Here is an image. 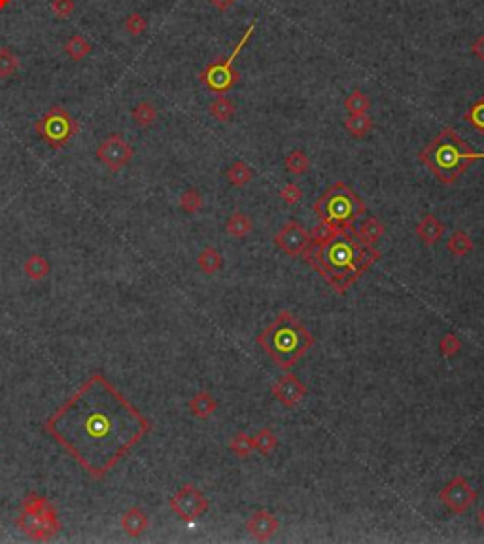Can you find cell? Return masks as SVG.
Wrapping results in <instances>:
<instances>
[{
  "mask_svg": "<svg viewBox=\"0 0 484 544\" xmlns=\"http://www.w3.org/2000/svg\"><path fill=\"white\" fill-rule=\"evenodd\" d=\"M277 446H278V438L277 435L273 433V428L269 427L262 428V431L254 436V450L260 451L262 455H270L273 451L277 450Z\"/></svg>",
  "mask_w": 484,
  "mask_h": 544,
  "instance_id": "cell-30",
  "label": "cell"
},
{
  "mask_svg": "<svg viewBox=\"0 0 484 544\" xmlns=\"http://www.w3.org/2000/svg\"><path fill=\"white\" fill-rule=\"evenodd\" d=\"M365 203L345 182H335L314 203V213L320 224L330 228H352L354 222L365 215Z\"/></svg>",
  "mask_w": 484,
  "mask_h": 544,
  "instance_id": "cell-5",
  "label": "cell"
},
{
  "mask_svg": "<svg viewBox=\"0 0 484 544\" xmlns=\"http://www.w3.org/2000/svg\"><path fill=\"white\" fill-rule=\"evenodd\" d=\"M152 427L100 372L91 373L44 423L47 435L95 480L114 470Z\"/></svg>",
  "mask_w": 484,
  "mask_h": 544,
  "instance_id": "cell-1",
  "label": "cell"
},
{
  "mask_svg": "<svg viewBox=\"0 0 484 544\" xmlns=\"http://www.w3.org/2000/svg\"><path fill=\"white\" fill-rule=\"evenodd\" d=\"M148 29V21L140 14H131L125 19V31L131 36H140Z\"/></svg>",
  "mask_w": 484,
  "mask_h": 544,
  "instance_id": "cell-36",
  "label": "cell"
},
{
  "mask_svg": "<svg viewBox=\"0 0 484 544\" xmlns=\"http://www.w3.org/2000/svg\"><path fill=\"white\" fill-rule=\"evenodd\" d=\"M169 506L180 520L192 523L208 512L210 503L199 488H195L193 483H185L170 497Z\"/></svg>",
  "mask_w": 484,
  "mask_h": 544,
  "instance_id": "cell-8",
  "label": "cell"
},
{
  "mask_svg": "<svg viewBox=\"0 0 484 544\" xmlns=\"http://www.w3.org/2000/svg\"><path fill=\"white\" fill-rule=\"evenodd\" d=\"M225 232L229 233L231 237H237V239H242L246 237L248 233L252 232V220L244 215V213H233L227 222H225Z\"/></svg>",
  "mask_w": 484,
  "mask_h": 544,
  "instance_id": "cell-20",
  "label": "cell"
},
{
  "mask_svg": "<svg viewBox=\"0 0 484 544\" xmlns=\"http://www.w3.org/2000/svg\"><path fill=\"white\" fill-rule=\"evenodd\" d=\"M235 105H233V101L231 99H227V97H223V95H218V99H214V101L210 102V107H208V112H210V116L214 118V120H218V122H229L231 118L235 116Z\"/></svg>",
  "mask_w": 484,
  "mask_h": 544,
  "instance_id": "cell-27",
  "label": "cell"
},
{
  "mask_svg": "<svg viewBox=\"0 0 484 544\" xmlns=\"http://www.w3.org/2000/svg\"><path fill=\"white\" fill-rule=\"evenodd\" d=\"M51 12L59 19H67L74 12V0H51Z\"/></svg>",
  "mask_w": 484,
  "mask_h": 544,
  "instance_id": "cell-38",
  "label": "cell"
},
{
  "mask_svg": "<svg viewBox=\"0 0 484 544\" xmlns=\"http://www.w3.org/2000/svg\"><path fill=\"white\" fill-rule=\"evenodd\" d=\"M301 257L337 294L343 296L377 264L380 252L375 245L363 241L354 228L318 224L314 232H310V241Z\"/></svg>",
  "mask_w": 484,
  "mask_h": 544,
  "instance_id": "cell-2",
  "label": "cell"
},
{
  "mask_svg": "<svg viewBox=\"0 0 484 544\" xmlns=\"http://www.w3.org/2000/svg\"><path fill=\"white\" fill-rule=\"evenodd\" d=\"M314 336L293 313L282 311L277 319L257 336V345L282 370H290L314 345Z\"/></svg>",
  "mask_w": 484,
  "mask_h": 544,
  "instance_id": "cell-3",
  "label": "cell"
},
{
  "mask_svg": "<svg viewBox=\"0 0 484 544\" xmlns=\"http://www.w3.org/2000/svg\"><path fill=\"white\" fill-rule=\"evenodd\" d=\"M439 349H441V355L446 358L454 357V355H458L461 349V342L460 338L456 334H452V332H448V334H445L443 338H441V343H439Z\"/></svg>",
  "mask_w": 484,
  "mask_h": 544,
  "instance_id": "cell-35",
  "label": "cell"
},
{
  "mask_svg": "<svg viewBox=\"0 0 484 544\" xmlns=\"http://www.w3.org/2000/svg\"><path fill=\"white\" fill-rule=\"evenodd\" d=\"M308 241H310V232L307 228L297 222V220H290L286 222L280 232L275 235V245L282 250L288 257H301L305 249H307Z\"/></svg>",
  "mask_w": 484,
  "mask_h": 544,
  "instance_id": "cell-12",
  "label": "cell"
},
{
  "mask_svg": "<svg viewBox=\"0 0 484 544\" xmlns=\"http://www.w3.org/2000/svg\"><path fill=\"white\" fill-rule=\"evenodd\" d=\"M131 116L139 127H152L157 122V109L154 107V102L142 101L132 109Z\"/></svg>",
  "mask_w": 484,
  "mask_h": 544,
  "instance_id": "cell-25",
  "label": "cell"
},
{
  "mask_svg": "<svg viewBox=\"0 0 484 544\" xmlns=\"http://www.w3.org/2000/svg\"><path fill=\"white\" fill-rule=\"evenodd\" d=\"M446 249L450 250V254H454V257H468L473 250V241L463 230H456L450 235V239L446 241Z\"/></svg>",
  "mask_w": 484,
  "mask_h": 544,
  "instance_id": "cell-26",
  "label": "cell"
},
{
  "mask_svg": "<svg viewBox=\"0 0 484 544\" xmlns=\"http://www.w3.org/2000/svg\"><path fill=\"white\" fill-rule=\"evenodd\" d=\"M284 167L288 173H292L295 177H301V175H305L310 169V160H308V155L303 150H293L284 160Z\"/></svg>",
  "mask_w": 484,
  "mask_h": 544,
  "instance_id": "cell-28",
  "label": "cell"
},
{
  "mask_svg": "<svg viewBox=\"0 0 484 544\" xmlns=\"http://www.w3.org/2000/svg\"><path fill=\"white\" fill-rule=\"evenodd\" d=\"M148 525H150L148 514L144 512L140 506H131V508H127L124 512V516H122V529H124L125 533H127V536H131V538H137V536L142 535V533L148 529Z\"/></svg>",
  "mask_w": 484,
  "mask_h": 544,
  "instance_id": "cell-16",
  "label": "cell"
},
{
  "mask_svg": "<svg viewBox=\"0 0 484 544\" xmlns=\"http://www.w3.org/2000/svg\"><path fill=\"white\" fill-rule=\"evenodd\" d=\"M278 527H280V521L269 510H255L250 516V520L246 521V529L250 531V535L254 536L255 541H260V543L270 541L273 536L277 535Z\"/></svg>",
  "mask_w": 484,
  "mask_h": 544,
  "instance_id": "cell-14",
  "label": "cell"
},
{
  "mask_svg": "<svg viewBox=\"0 0 484 544\" xmlns=\"http://www.w3.org/2000/svg\"><path fill=\"white\" fill-rule=\"evenodd\" d=\"M187 408H189V412H192L193 417H197V420H208V417L216 412L218 402H216V398L212 397L208 391H199V393H195V395L189 398Z\"/></svg>",
  "mask_w": 484,
  "mask_h": 544,
  "instance_id": "cell-17",
  "label": "cell"
},
{
  "mask_svg": "<svg viewBox=\"0 0 484 544\" xmlns=\"http://www.w3.org/2000/svg\"><path fill=\"white\" fill-rule=\"evenodd\" d=\"M229 450L237 455V457L244 459L254 451V436H250L244 431H238L237 435L231 438Z\"/></svg>",
  "mask_w": 484,
  "mask_h": 544,
  "instance_id": "cell-29",
  "label": "cell"
},
{
  "mask_svg": "<svg viewBox=\"0 0 484 544\" xmlns=\"http://www.w3.org/2000/svg\"><path fill=\"white\" fill-rule=\"evenodd\" d=\"M418 160L437 177L441 184L450 186L473 162L484 160V152H475L452 127H443V131L418 154Z\"/></svg>",
  "mask_w": 484,
  "mask_h": 544,
  "instance_id": "cell-4",
  "label": "cell"
},
{
  "mask_svg": "<svg viewBox=\"0 0 484 544\" xmlns=\"http://www.w3.org/2000/svg\"><path fill=\"white\" fill-rule=\"evenodd\" d=\"M225 179L229 180L231 186L242 188L254 179V171H252V167L246 162H235V164H231L225 169Z\"/></svg>",
  "mask_w": 484,
  "mask_h": 544,
  "instance_id": "cell-19",
  "label": "cell"
},
{
  "mask_svg": "<svg viewBox=\"0 0 484 544\" xmlns=\"http://www.w3.org/2000/svg\"><path fill=\"white\" fill-rule=\"evenodd\" d=\"M463 122H468L473 129L484 135V99H479L475 105H471L469 110L463 114Z\"/></svg>",
  "mask_w": 484,
  "mask_h": 544,
  "instance_id": "cell-34",
  "label": "cell"
},
{
  "mask_svg": "<svg viewBox=\"0 0 484 544\" xmlns=\"http://www.w3.org/2000/svg\"><path fill=\"white\" fill-rule=\"evenodd\" d=\"M95 154H97V160L106 167L108 171L117 173L131 164L135 150L122 135L114 133V135H110V137H106L100 142Z\"/></svg>",
  "mask_w": 484,
  "mask_h": 544,
  "instance_id": "cell-9",
  "label": "cell"
},
{
  "mask_svg": "<svg viewBox=\"0 0 484 544\" xmlns=\"http://www.w3.org/2000/svg\"><path fill=\"white\" fill-rule=\"evenodd\" d=\"M237 0H210V4L214 6V8H218L220 12H225V10H229L233 4H235Z\"/></svg>",
  "mask_w": 484,
  "mask_h": 544,
  "instance_id": "cell-40",
  "label": "cell"
},
{
  "mask_svg": "<svg viewBox=\"0 0 484 544\" xmlns=\"http://www.w3.org/2000/svg\"><path fill=\"white\" fill-rule=\"evenodd\" d=\"M16 525L23 531L25 535L31 536L34 541H47L62 529L61 520H51L47 516L31 512V510H23L19 514Z\"/></svg>",
  "mask_w": 484,
  "mask_h": 544,
  "instance_id": "cell-11",
  "label": "cell"
},
{
  "mask_svg": "<svg viewBox=\"0 0 484 544\" xmlns=\"http://www.w3.org/2000/svg\"><path fill=\"white\" fill-rule=\"evenodd\" d=\"M180 209L187 213V215H195L203 209V195L199 190L195 188H187L185 192H182L180 195Z\"/></svg>",
  "mask_w": 484,
  "mask_h": 544,
  "instance_id": "cell-32",
  "label": "cell"
},
{
  "mask_svg": "<svg viewBox=\"0 0 484 544\" xmlns=\"http://www.w3.org/2000/svg\"><path fill=\"white\" fill-rule=\"evenodd\" d=\"M384 230H386L384 224H382L377 217H365L363 218V222L360 224L358 233H360V237L363 241L369 243V245H375V243L384 235Z\"/></svg>",
  "mask_w": 484,
  "mask_h": 544,
  "instance_id": "cell-21",
  "label": "cell"
},
{
  "mask_svg": "<svg viewBox=\"0 0 484 544\" xmlns=\"http://www.w3.org/2000/svg\"><path fill=\"white\" fill-rule=\"evenodd\" d=\"M78 122L62 107H51L34 124V131L51 150H61L78 133Z\"/></svg>",
  "mask_w": 484,
  "mask_h": 544,
  "instance_id": "cell-7",
  "label": "cell"
},
{
  "mask_svg": "<svg viewBox=\"0 0 484 544\" xmlns=\"http://www.w3.org/2000/svg\"><path fill=\"white\" fill-rule=\"evenodd\" d=\"M273 395L280 404L286 408H295V406L303 402V398L307 397V385L293 373H284L280 376L275 383H273Z\"/></svg>",
  "mask_w": 484,
  "mask_h": 544,
  "instance_id": "cell-13",
  "label": "cell"
},
{
  "mask_svg": "<svg viewBox=\"0 0 484 544\" xmlns=\"http://www.w3.org/2000/svg\"><path fill=\"white\" fill-rule=\"evenodd\" d=\"M345 109L348 110V114H365L371 109L369 97L360 89H356L345 99Z\"/></svg>",
  "mask_w": 484,
  "mask_h": 544,
  "instance_id": "cell-31",
  "label": "cell"
},
{
  "mask_svg": "<svg viewBox=\"0 0 484 544\" xmlns=\"http://www.w3.org/2000/svg\"><path fill=\"white\" fill-rule=\"evenodd\" d=\"M476 521H479V525L484 529V506L481 508V510H479V512H476Z\"/></svg>",
  "mask_w": 484,
  "mask_h": 544,
  "instance_id": "cell-41",
  "label": "cell"
},
{
  "mask_svg": "<svg viewBox=\"0 0 484 544\" xmlns=\"http://www.w3.org/2000/svg\"><path fill=\"white\" fill-rule=\"evenodd\" d=\"M471 50H473V54L484 63V34H481V36L473 42V47H471Z\"/></svg>",
  "mask_w": 484,
  "mask_h": 544,
  "instance_id": "cell-39",
  "label": "cell"
},
{
  "mask_svg": "<svg viewBox=\"0 0 484 544\" xmlns=\"http://www.w3.org/2000/svg\"><path fill=\"white\" fill-rule=\"evenodd\" d=\"M280 197H282V202L288 203V205H295V203H299L301 199H303V190H301L295 182H290V184H286L282 190H280Z\"/></svg>",
  "mask_w": 484,
  "mask_h": 544,
  "instance_id": "cell-37",
  "label": "cell"
},
{
  "mask_svg": "<svg viewBox=\"0 0 484 544\" xmlns=\"http://www.w3.org/2000/svg\"><path fill=\"white\" fill-rule=\"evenodd\" d=\"M197 265L203 273L207 275H214L218 270H222L223 265V257L214 249V247H205V250L200 252L197 258Z\"/></svg>",
  "mask_w": 484,
  "mask_h": 544,
  "instance_id": "cell-24",
  "label": "cell"
},
{
  "mask_svg": "<svg viewBox=\"0 0 484 544\" xmlns=\"http://www.w3.org/2000/svg\"><path fill=\"white\" fill-rule=\"evenodd\" d=\"M255 31V21L246 29L244 36L238 40V44L235 46V50L231 52L229 57H225L222 61L210 63L207 69L200 72V82L216 95H225L229 91L231 87L235 86L238 82V72L233 69V63L238 57V54L244 50V46L248 44V40L254 36Z\"/></svg>",
  "mask_w": 484,
  "mask_h": 544,
  "instance_id": "cell-6",
  "label": "cell"
},
{
  "mask_svg": "<svg viewBox=\"0 0 484 544\" xmlns=\"http://www.w3.org/2000/svg\"><path fill=\"white\" fill-rule=\"evenodd\" d=\"M416 235L422 239L424 245H428V247H431V245H435V243H439V239L443 237V233H445V224L439 220L435 215H431V213H428L426 217L416 224L415 228Z\"/></svg>",
  "mask_w": 484,
  "mask_h": 544,
  "instance_id": "cell-15",
  "label": "cell"
},
{
  "mask_svg": "<svg viewBox=\"0 0 484 544\" xmlns=\"http://www.w3.org/2000/svg\"><path fill=\"white\" fill-rule=\"evenodd\" d=\"M65 54L69 55L72 61H82L91 54V42L85 39L84 34H74L65 44Z\"/></svg>",
  "mask_w": 484,
  "mask_h": 544,
  "instance_id": "cell-22",
  "label": "cell"
},
{
  "mask_svg": "<svg viewBox=\"0 0 484 544\" xmlns=\"http://www.w3.org/2000/svg\"><path fill=\"white\" fill-rule=\"evenodd\" d=\"M23 272L31 281H42L46 279L49 272H51V264L42 254H31L25 260Z\"/></svg>",
  "mask_w": 484,
  "mask_h": 544,
  "instance_id": "cell-18",
  "label": "cell"
},
{
  "mask_svg": "<svg viewBox=\"0 0 484 544\" xmlns=\"http://www.w3.org/2000/svg\"><path fill=\"white\" fill-rule=\"evenodd\" d=\"M19 69V59L10 47H0V78L14 76Z\"/></svg>",
  "mask_w": 484,
  "mask_h": 544,
  "instance_id": "cell-33",
  "label": "cell"
},
{
  "mask_svg": "<svg viewBox=\"0 0 484 544\" xmlns=\"http://www.w3.org/2000/svg\"><path fill=\"white\" fill-rule=\"evenodd\" d=\"M345 127L352 137L363 139L373 129V120L367 114H348L345 120Z\"/></svg>",
  "mask_w": 484,
  "mask_h": 544,
  "instance_id": "cell-23",
  "label": "cell"
},
{
  "mask_svg": "<svg viewBox=\"0 0 484 544\" xmlns=\"http://www.w3.org/2000/svg\"><path fill=\"white\" fill-rule=\"evenodd\" d=\"M439 501L452 514H465L475 505L476 491L463 476H454L439 493Z\"/></svg>",
  "mask_w": 484,
  "mask_h": 544,
  "instance_id": "cell-10",
  "label": "cell"
}]
</instances>
